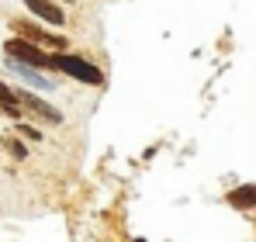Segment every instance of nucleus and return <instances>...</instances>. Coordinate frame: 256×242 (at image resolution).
Here are the masks:
<instances>
[{"instance_id": "f257e3e1", "label": "nucleus", "mask_w": 256, "mask_h": 242, "mask_svg": "<svg viewBox=\"0 0 256 242\" xmlns=\"http://www.w3.org/2000/svg\"><path fill=\"white\" fill-rule=\"evenodd\" d=\"M52 59H56V73H62V76H70V80L76 83H86V86H104L108 76H104V70L94 62V59H86V56H76V52H52Z\"/></svg>"}, {"instance_id": "f03ea898", "label": "nucleus", "mask_w": 256, "mask_h": 242, "mask_svg": "<svg viewBox=\"0 0 256 242\" xmlns=\"http://www.w3.org/2000/svg\"><path fill=\"white\" fill-rule=\"evenodd\" d=\"M4 56H7V59H18V62H28V66H35V70H45V73H56L52 52L42 48V45H35V42L21 38V35H10V38L4 42Z\"/></svg>"}, {"instance_id": "7ed1b4c3", "label": "nucleus", "mask_w": 256, "mask_h": 242, "mask_svg": "<svg viewBox=\"0 0 256 242\" xmlns=\"http://www.w3.org/2000/svg\"><path fill=\"white\" fill-rule=\"evenodd\" d=\"M10 32L21 35V38H28V42H35V45H42V48H48V52H66L70 48L66 35L45 32L42 21H32V18H10Z\"/></svg>"}, {"instance_id": "20e7f679", "label": "nucleus", "mask_w": 256, "mask_h": 242, "mask_svg": "<svg viewBox=\"0 0 256 242\" xmlns=\"http://www.w3.org/2000/svg\"><path fill=\"white\" fill-rule=\"evenodd\" d=\"M4 70L14 76L18 83H24L28 90H35V94H56L59 90V83L52 80L45 70H35V66H28V62H18V59H4Z\"/></svg>"}, {"instance_id": "39448f33", "label": "nucleus", "mask_w": 256, "mask_h": 242, "mask_svg": "<svg viewBox=\"0 0 256 242\" xmlns=\"http://www.w3.org/2000/svg\"><path fill=\"white\" fill-rule=\"evenodd\" d=\"M18 104L24 108V114H32V118L45 121V124H62V111L56 108V104H48L45 100V94H35V90H18Z\"/></svg>"}, {"instance_id": "423d86ee", "label": "nucleus", "mask_w": 256, "mask_h": 242, "mask_svg": "<svg viewBox=\"0 0 256 242\" xmlns=\"http://www.w3.org/2000/svg\"><path fill=\"white\" fill-rule=\"evenodd\" d=\"M21 4H24V10L32 18H38L48 28H62L66 24V7L59 0H21Z\"/></svg>"}, {"instance_id": "0eeeda50", "label": "nucleus", "mask_w": 256, "mask_h": 242, "mask_svg": "<svg viewBox=\"0 0 256 242\" xmlns=\"http://www.w3.org/2000/svg\"><path fill=\"white\" fill-rule=\"evenodd\" d=\"M225 204L236 211H256V184H239L225 194Z\"/></svg>"}, {"instance_id": "6e6552de", "label": "nucleus", "mask_w": 256, "mask_h": 242, "mask_svg": "<svg viewBox=\"0 0 256 242\" xmlns=\"http://www.w3.org/2000/svg\"><path fill=\"white\" fill-rule=\"evenodd\" d=\"M0 149H4L14 162H24V160H28V146H24V138H21V135H7V138H0Z\"/></svg>"}, {"instance_id": "1a4fd4ad", "label": "nucleus", "mask_w": 256, "mask_h": 242, "mask_svg": "<svg viewBox=\"0 0 256 242\" xmlns=\"http://www.w3.org/2000/svg\"><path fill=\"white\" fill-rule=\"evenodd\" d=\"M18 135H21L24 142H45L42 128H35V124H28V121H18Z\"/></svg>"}, {"instance_id": "9d476101", "label": "nucleus", "mask_w": 256, "mask_h": 242, "mask_svg": "<svg viewBox=\"0 0 256 242\" xmlns=\"http://www.w3.org/2000/svg\"><path fill=\"white\" fill-rule=\"evenodd\" d=\"M59 4H76V0H59Z\"/></svg>"}, {"instance_id": "9b49d317", "label": "nucleus", "mask_w": 256, "mask_h": 242, "mask_svg": "<svg viewBox=\"0 0 256 242\" xmlns=\"http://www.w3.org/2000/svg\"><path fill=\"white\" fill-rule=\"evenodd\" d=\"M132 242H146V239H132Z\"/></svg>"}, {"instance_id": "f8f14e48", "label": "nucleus", "mask_w": 256, "mask_h": 242, "mask_svg": "<svg viewBox=\"0 0 256 242\" xmlns=\"http://www.w3.org/2000/svg\"><path fill=\"white\" fill-rule=\"evenodd\" d=\"M0 152H4V149H0Z\"/></svg>"}]
</instances>
